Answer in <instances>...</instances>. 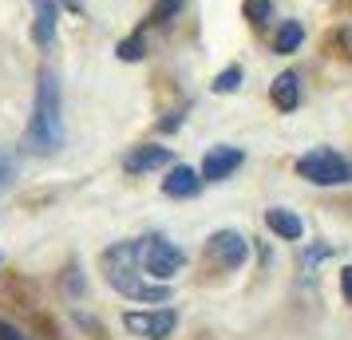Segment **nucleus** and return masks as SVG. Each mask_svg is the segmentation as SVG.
<instances>
[{
    "mask_svg": "<svg viewBox=\"0 0 352 340\" xmlns=\"http://www.w3.org/2000/svg\"><path fill=\"white\" fill-rule=\"evenodd\" d=\"M64 146V91L56 71L44 67L36 76V103H32V123L24 131V150L28 155H56Z\"/></svg>",
    "mask_w": 352,
    "mask_h": 340,
    "instance_id": "nucleus-1",
    "label": "nucleus"
},
{
    "mask_svg": "<svg viewBox=\"0 0 352 340\" xmlns=\"http://www.w3.org/2000/svg\"><path fill=\"white\" fill-rule=\"evenodd\" d=\"M143 245L146 238L139 242H119L103 253V273L111 281L115 293H123L131 301H146V305H162L170 297V285L166 281H143Z\"/></svg>",
    "mask_w": 352,
    "mask_h": 340,
    "instance_id": "nucleus-2",
    "label": "nucleus"
},
{
    "mask_svg": "<svg viewBox=\"0 0 352 340\" xmlns=\"http://www.w3.org/2000/svg\"><path fill=\"white\" fill-rule=\"evenodd\" d=\"M297 174L305 182H317V186H340V182H352V162L320 146V150H309L297 159Z\"/></svg>",
    "mask_w": 352,
    "mask_h": 340,
    "instance_id": "nucleus-3",
    "label": "nucleus"
},
{
    "mask_svg": "<svg viewBox=\"0 0 352 340\" xmlns=\"http://www.w3.org/2000/svg\"><path fill=\"white\" fill-rule=\"evenodd\" d=\"M182 265H186V253L170 245L166 238H146L143 245V273L155 277V281H170V277L182 273Z\"/></svg>",
    "mask_w": 352,
    "mask_h": 340,
    "instance_id": "nucleus-4",
    "label": "nucleus"
},
{
    "mask_svg": "<svg viewBox=\"0 0 352 340\" xmlns=\"http://www.w3.org/2000/svg\"><path fill=\"white\" fill-rule=\"evenodd\" d=\"M175 313L170 308H155V313H127L123 317V324H127V332H135V337H146V340H162L175 332Z\"/></svg>",
    "mask_w": 352,
    "mask_h": 340,
    "instance_id": "nucleus-5",
    "label": "nucleus"
},
{
    "mask_svg": "<svg viewBox=\"0 0 352 340\" xmlns=\"http://www.w3.org/2000/svg\"><path fill=\"white\" fill-rule=\"evenodd\" d=\"M210 253L222 261L226 269H241L245 265V253H250V245L241 238L238 229H218L214 238H210Z\"/></svg>",
    "mask_w": 352,
    "mask_h": 340,
    "instance_id": "nucleus-6",
    "label": "nucleus"
},
{
    "mask_svg": "<svg viewBox=\"0 0 352 340\" xmlns=\"http://www.w3.org/2000/svg\"><path fill=\"white\" fill-rule=\"evenodd\" d=\"M241 162H245V155H241L238 146H214V150H206V159H202V179L222 182L238 170Z\"/></svg>",
    "mask_w": 352,
    "mask_h": 340,
    "instance_id": "nucleus-7",
    "label": "nucleus"
},
{
    "mask_svg": "<svg viewBox=\"0 0 352 340\" xmlns=\"http://www.w3.org/2000/svg\"><path fill=\"white\" fill-rule=\"evenodd\" d=\"M170 159H175V155H170V146L146 143V146H135L123 166H127V174H151V170H162Z\"/></svg>",
    "mask_w": 352,
    "mask_h": 340,
    "instance_id": "nucleus-8",
    "label": "nucleus"
},
{
    "mask_svg": "<svg viewBox=\"0 0 352 340\" xmlns=\"http://www.w3.org/2000/svg\"><path fill=\"white\" fill-rule=\"evenodd\" d=\"M202 170H194V166H175L166 179H162V194L170 198H194L198 190H202Z\"/></svg>",
    "mask_w": 352,
    "mask_h": 340,
    "instance_id": "nucleus-9",
    "label": "nucleus"
},
{
    "mask_svg": "<svg viewBox=\"0 0 352 340\" xmlns=\"http://www.w3.org/2000/svg\"><path fill=\"white\" fill-rule=\"evenodd\" d=\"M265 226L277 234V238H285V242H297L305 234V222L297 218L293 210H281V206H273V210H265Z\"/></svg>",
    "mask_w": 352,
    "mask_h": 340,
    "instance_id": "nucleus-10",
    "label": "nucleus"
},
{
    "mask_svg": "<svg viewBox=\"0 0 352 340\" xmlns=\"http://www.w3.org/2000/svg\"><path fill=\"white\" fill-rule=\"evenodd\" d=\"M270 99H273V107H277V111H293V107L301 103V80H297L293 71H285V76H277V80H273Z\"/></svg>",
    "mask_w": 352,
    "mask_h": 340,
    "instance_id": "nucleus-11",
    "label": "nucleus"
},
{
    "mask_svg": "<svg viewBox=\"0 0 352 340\" xmlns=\"http://www.w3.org/2000/svg\"><path fill=\"white\" fill-rule=\"evenodd\" d=\"M56 40V4L52 0H36V44L48 48Z\"/></svg>",
    "mask_w": 352,
    "mask_h": 340,
    "instance_id": "nucleus-12",
    "label": "nucleus"
},
{
    "mask_svg": "<svg viewBox=\"0 0 352 340\" xmlns=\"http://www.w3.org/2000/svg\"><path fill=\"white\" fill-rule=\"evenodd\" d=\"M305 40V28L297 24V20H285L281 28H277V36H273V52H281V56H289V52H297Z\"/></svg>",
    "mask_w": 352,
    "mask_h": 340,
    "instance_id": "nucleus-13",
    "label": "nucleus"
},
{
    "mask_svg": "<svg viewBox=\"0 0 352 340\" xmlns=\"http://www.w3.org/2000/svg\"><path fill=\"white\" fill-rule=\"evenodd\" d=\"M238 87H241V67H238V64L226 67L222 76L214 80V91H218V95H226V91H238Z\"/></svg>",
    "mask_w": 352,
    "mask_h": 340,
    "instance_id": "nucleus-14",
    "label": "nucleus"
},
{
    "mask_svg": "<svg viewBox=\"0 0 352 340\" xmlns=\"http://www.w3.org/2000/svg\"><path fill=\"white\" fill-rule=\"evenodd\" d=\"M115 56H119L123 64H131V60H143V56H146V52H143V36H131V40H123Z\"/></svg>",
    "mask_w": 352,
    "mask_h": 340,
    "instance_id": "nucleus-15",
    "label": "nucleus"
},
{
    "mask_svg": "<svg viewBox=\"0 0 352 340\" xmlns=\"http://www.w3.org/2000/svg\"><path fill=\"white\" fill-rule=\"evenodd\" d=\"M245 12L254 16V24H265V16H270L273 8H270V0H250V4H245Z\"/></svg>",
    "mask_w": 352,
    "mask_h": 340,
    "instance_id": "nucleus-16",
    "label": "nucleus"
},
{
    "mask_svg": "<svg viewBox=\"0 0 352 340\" xmlns=\"http://www.w3.org/2000/svg\"><path fill=\"white\" fill-rule=\"evenodd\" d=\"M178 8H182V0H159V4H155V20L162 24V20H170V16H175Z\"/></svg>",
    "mask_w": 352,
    "mask_h": 340,
    "instance_id": "nucleus-17",
    "label": "nucleus"
},
{
    "mask_svg": "<svg viewBox=\"0 0 352 340\" xmlns=\"http://www.w3.org/2000/svg\"><path fill=\"white\" fill-rule=\"evenodd\" d=\"M324 258H329V245H317V249H309V258H305V273H309L317 261H324Z\"/></svg>",
    "mask_w": 352,
    "mask_h": 340,
    "instance_id": "nucleus-18",
    "label": "nucleus"
},
{
    "mask_svg": "<svg viewBox=\"0 0 352 340\" xmlns=\"http://www.w3.org/2000/svg\"><path fill=\"white\" fill-rule=\"evenodd\" d=\"M340 293L349 297V305H352V265L344 269V273H340Z\"/></svg>",
    "mask_w": 352,
    "mask_h": 340,
    "instance_id": "nucleus-19",
    "label": "nucleus"
},
{
    "mask_svg": "<svg viewBox=\"0 0 352 340\" xmlns=\"http://www.w3.org/2000/svg\"><path fill=\"white\" fill-rule=\"evenodd\" d=\"M0 340H28V337H24V332H16L12 324H4V321H0Z\"/></svg>",
    "mask_w": 352,
    "mask_h": 340,
    "instance_id": "nucleus-20",
    "label": "nucleus"
},
{
    "mask_svg": "<svg viewBox=\"0 0 352 340\" xmlns=\"http://www.w3.org/2000/svg\"><path fill=\"white\" fill-rule=\"evenodd\" d=\"M8 179H12V166H8V162L0 159V182H8Z\"/></svg>",
    "mask_w": 352,
    "mask_h": 340,
    "instance_id": "nucleus-21",
    "label": "nucleus"
},
{
    "mask_svg": "<svg viewBox=\"0 0 352 340\" xmlns=\"http://www.w3.org/2000/svg\"><path fill=\"white\" fill-rule=\"evenodd\" d=\"M0 261H4V253H0Z\"/></svg>",
    "mask_w": 352,
    "mask_h": 340,
    "instance_id": "nucleus-22",
    "label": "nucleus"
}]
</instances>
